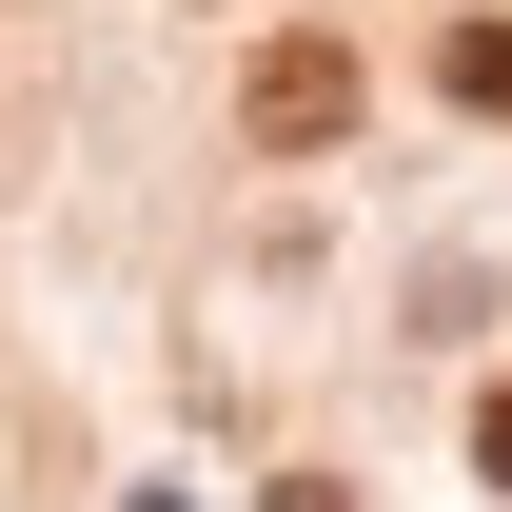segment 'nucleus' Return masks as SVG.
<instances>
[{
    "mask_svg": "<svg viewBox=\"0 0 512 512\" xmlns=\"http://www.w3.org/2000/svg\"><path fill=\"white\" fill-rule=\"evenodd\" d=\"M473 473H493V493H512V394H473Z\"/></svg>",
    "mask_w": 512,
    "mask_h": 512,
    "instance_id": "7ed1b4c3",
    "label": "nucleus"
},
{
    "mask_svg": "<svg viewBox=\"0 0 512 512\" xmlns=\"http://www.w3.org/2000/svg\"><path fill=\"white\" fill-rule=\"evenodd\" d=\"M237 138L256 158H316V138H355V40H256V79H237Z\"/></svg>",
    "mask_w": 512,
    "mask_h": 512,
    "instance_id": "f257e3e1",
    "label": "nucleus"
},
{
    "mask_svg": "<svg viewBox=\"0 0 512 512\" xmlns=\"http://www.w3.org/2000/svg\"><path fill=\"white\" fill-rule=\"evenodd\" d=\"M434 79L473 99V119H512V20H453V40H434Z\"/></svg>",
    "mask_w": 512,
    "mask_h": 512,
    "instance_id": "f03ea898",
    "label": "nucleus"
}]
</instances>
